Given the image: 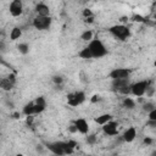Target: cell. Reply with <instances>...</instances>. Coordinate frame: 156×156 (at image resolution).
<instances>
[{
	"instance_id": "20",
	"label": "cell",
	"mask_w": 156,
	"mask_h": 156,
	"mask_svg": "<svg viewBox=\"0 0 156 156\" xmlns=\"http://www.w3.org/2000/svg\"><path fill=\"white\" fill-rule=\"evenodd\" d=\"M78 56H79L80 58H85V60H87V58H93V57H91V54H90V50L88 49V46H87V48H83V49L78 52Z\"/></svg>"
},
{
	"instance_id": "35",
	"label": "cell",
	"mask_w": 156,
	"mask_h": 156,
	"mask_svg": "<svg viewBox=\"0 0 156 156\" xmlns=\"http://www.w3.org/2000/svg\"><path fill=\"white\" fill-rule=\"evenodd\" d=\"M99 100H100V96H99L98 94H95V95H93V96H91L90 102H91V104H95V102H98Z\"/></svg>"
},
{
	"instance_id": "37",
	"label": "cell",
	"mask_w": 156,
	"mask_h": 156,
	"mask_svg": "<svg viewBox=\"0 0 156 156\" xmlns=\"http://www.w3.org/2000/svg\"><path fill=\"white\" fill-rule=\"evenodd\" d=\"M12 118L18 119V118H20V112H13V113H12Z\"/></svg>"
},
{
	"instance_id": "22",
	"label": "cell",
	"mask_w": 156,
	"mask_h": 156,
	"mask_svg": "<svg viewBox=\"0 0 156 156\" xmlns=\"http://www.w3.org/2000/svg\"><path fill=\"white\" fill-rule=\"evenodd\" d=\"M45 107H46V106H44V105H38V104L34 102V115L41 113V112L45 110Z\"/></svg>"
},
{
	"instance_id": "33",
	"label": "cell",
	"mask_w": 156,
	"mask_h": 156,
	"mask_svg": "<svg viewBox=\"0 0 156 156\" xmlns=\"http://www.w3.org/2000/svg\"><path fill=\"white\" fill-rule=\"evenodd\" d=\"M143 143H144L145 145H151V144H154V139L150 138V136H145L144 140H143Z\"/></svg>"
},
{
	"instance_id": "29",
	"label": "cell",
	"mask_w": 156,
	"mask_h": 156,
	"mask_svg": "<svg viewBox=\"0 0 156 156\" xmlns=\"http://www.w3.org/2000/svg\"><path fill=\"white\" fill-rule=\"evenodd\" d=\"M67 129H68V132H69L71 134H74V133H78V130H77V127H76V124H74V123H72V124H69Z\"/></svg>"
},
{
	"instance_id": "2",
	"label": "cell",
	"mask_w": 156,
	"mask_h": 156,
	"mask_svg": "<svg viewBox=\"0 0 156 156\" xmlns=\"http://www.w3.org/2000/svg\"><path fill=\"white\" fill-rule=\"evenodd\" d=\"M110 33L118 40H126L127 38H129L130 35V30L127 26L124 24H116V26H112L110 29Z\"/></svg>"
},
{
	"instance_id": "36",
	"label": "cell",
	"mask_w": 156,
	"mask_h": 156,
	"mask_svg": "<svg viewBox=\"0 0 156 156\" xmlns=\"http://www.w3.org/2000/svg\"><path fill=\"white\" fill-rule=\"evenodd\" d=\"M5 46H6V45H5V41H4L2 39H0V50H4Z\"/></svg>"
},
{
	"instance_id": "14",
	"label": "cell",
	"mask_w": 156,
	"mask_h": 156,
	"mask_svg": "<svg viewBox=\"0 0 156 156\" xmlns=\"http://www.w3.org/2000/svg\"><path fill=\"white\" fill-rule=\"evenodd\" d=\"M112 118H113V117H112V115H110V113H102V115H100V116L95 117V118H94V121H95V123H98V124L102 126V124L107 123L108 121H111Z\"/></svg>"
},
{
	"instance_id": "1",
	"label": "cell",
	"mask_w": 156,
	"mask_h": 156,
	"mask_svg": "<svg viewBox=\"0 0 156 156\" xmlns=\"http://www.w3.org/2000/svg\"><path fill=\"white\" fill-rule=\"evenodd\" d=\"M88 49L90 50L91 57H95V58L102 57L107 54V49L100 39H91L88 44Z\"/></svg>"
},
{
	"instance_id": "21",
	"label": "cell",
	"mask_w": 156,
	"mask_h": 156,
	"mask_svg": "<svg viewBox=\"0 0 156 156\" xmlns=\"http://www.w3.org/2000/svg\"><path fill=\"white\" fill-rule=\"evenodd\" d=\"M154 108H156V106H155V104L154 102H144L143 104V110L144 111H146V112H149V111H151V110H154Z\"/></svg>"
},
{
	"instance_id": "17",
	"label": "cell",
	"mask_w": 156,
	"mask_h": 156,
	"mask_svg": "<svg viewBox=\"0 0 156 156\" xmlns=\"http://www.w3.org/2000/svg\"><path fill=\"white\" fill-rule=\"evenodd\" d=\"M22 112H23V115L24 116H28V115H34V102H28V104H26L24 105V107H23V110H22Z\"/></svg>"
},
{
	"instance_id": "6",
	"label": "cell",
	"mask_w": 156,
	"mask_h": 156,
	"mask_svg": "<svg viewBox=\"0 0 156 156\" xmlns=\"http://www.w3.org/2000/svg\"><path fill=\"white\" fill-rule=\"evenodd\" d=\"M129 74H130L129 68H115L108 73V77L112 80H116V79H126L129 77Z\"/></svg>"
},
{
	"instance_id": "32",
	"label": "cell",
	"mask_w": 156,
	"mask_h": 156,
	"mask_svg": "<svg viewBox=\"0 0 156 156\" xmlns=\"http://www.w3.org/2000/svg\"><path fill=\"white\" fill-rule=\"evenodd\" d=\"M94 20H95L94 15H93V16H89V17H85V18H84V23H87V24H91V23H94Z\"/></svg>"
},
{
	"instance_id": "34",
	"label": "cell",
	"mask_w": 156,
	"mask_h": 156,
	"mask_svg": "<svg viewBox=\"0 0 156 156\" xmlns=\"http://www.w3.org/2000/svg\"><path fill=\"white\" fill-rule=\"evenodd\" d=\"M128 21H129V17H128V16H121V17H119L121 24H124V23H127Z\"/></svg>"
},
{
	"instance_id": "3",
	"label": "cell",
	"mask_w": 156,
	"mask_h": 156,
	"mask_svg": "<svg viewBox=\"0 0 156 156\" xmlns=\"http://www.w3.org/2000/svg\"><path fill=\"white\" fill-rule=\"evenodd\" d=\"M51 23L52 20L50 16H39V15H37L32 22L33 27L38 30H48L51 27Z\"/></svg>"
},
{
	"instance_id": "10",
	"label": "cell",
	"mask_w": 156,
	"mask_h": 156,
	"mask_svg": "<svg viewBox=\"0 0 156 156\" xmlns=\"http://www.w3.org/2000/svg\"><path fill=\"white\" fill-rule=\"evenodd\" d=\"M135 138H136V130H135L134 127H129V128H127V129L123 132L122 139H123L126 143H132Z\"/></svg>"
},
{
	"instance_id": "5",
	"label": "cell",
	"mask_w": 156,
	"mask_h": 156,
	"mask_svg": "<svg viewBox=\"0 0 156 156\" xmlns=\"http://www.w3.org/2000/svg\"><path fill=\"white\" fill-rule=\"evenodd\" d=\"M150 84V80H139L130 85V94L134 96H143L145 95V90L147 85Z\"/></svg>"
},
{
	"instance_id": "4",
	"label": "cell",
	"mask_w": 156,
	"mask_h": 156,
	"mask_svg": "<svg viewBox=\"0 0 156 156\" xmlns=\"http://www.w3.org/2000/svg\"><path fill=\"white\" fill-rule=\"evenodd\" d=\"M85 101V93L84 91H74V93H71L67 95V102L69 106L72 107H76L80 104H83Z\"/></svg>"
},
{
	"instance_id": "19",
	"label": "cell",
	"mask_w": 156,
	"mask_h": 156,
	"mask_svg": "<svg viewBox=\"0 0 156 156\" xmlns=\"http://www.w3.org/2000/svg\"><path fill=\"white\" fill-rule=\"evenodd\" d=\"M17 49H18L20 54H22V55H27L29 52V45L27 43H20L17 45Z\"/></svg>"
},
{
	"instance_id": "26",
	"label": "cell",
	"mask_w": 156,
	"mask_h": 156,
	"mask_svg": "<svg viewBox=\"0 0 156 156\" xmlns=\"http://www.w3.org/2000/svg\"><path fill=\"white\" fill-rule=\"evenodd\" d=\"M63 77H61V76H54L52 77V82L56 84V85H61L62 83H63Z\"/></svg>"
},
{
	"instance_id": "15",
	"label": "cell",
	"mask_w": 156,
	"mask_h": 156,
	"mask_svg": "<svg viewBox=\"0 0 156 156\" xmlns=\"http://www.w3.org/2000/svg\"><path fill=\"white\" fill-rule=\"evenodd\" d=\"M21 35H22V29L20 27H13L11 29V32H10V39L13 40V41L17 40V39H20Z\"/></svg>"
},
{
	"instance_id": "16",
	"label": "cell",
	"mask_w": 156,
	"mask_h": 156,
	"mask_svg": "<svg viewBox=\"0 0 156 156\" xmlns=\"http://www.w3.org/2000/svg\"><path fill=\"white\" fill-rule=\"evenodd\" d=\"M122 105H123V107H126L127 110H133L134 107H135V101L132 99V98H124L123 99V101H122Z\"/></svg>"
},
{
	"instance_id": "18",
	"label": "cell",
	"mask_w": 156,
	"mask_h": 156,
	"mask_svg": "<svg viewBox=\"0 0 156 156\" xmlns=\"http://www.w3.org/2000/svg\"><path fill=\"white\" fill-rule=\"evenodd\" d=\"M93 37H94V33H93V30H90V29H87V30H84V32L80 34V39H82L83 41H90V40L93 39Z\"/></svg>"
},
{
	"instance_id": "27",
	"label": "cell",
	"mask_w": 156,
	"mask_h": 156,
	"mask_svg": "<svg viewBox=\"0 0 156 156\" xmlns=\"http://www.w3.org/2000/svg\"><path fill=\"white\" fill-rule=\"evenodd\" d=\"M33 122H34V115H28V116H26V124L27 126H32L33 124Z\"/></svg>"
},
{
	"instance_id": "7",
	"label": "cell",
	"mask_w": 156,
	"mask_h": 156,
	"mask_svg": "<svg viewBox=\"0 0 156 156\" xmlns=\"http://www.w3.org/2000/svg\"><path fill=\"white\" fill-rule=\"evenodd\" d=\"M10 13L12 17H18L23 13V4L22 0H12L10 4Z\"/></svg>"
},
{
	"instance_id": "23",
	"label": "cell",
	"mask_w": 156,
	"mask_h": 156,
	"mask_svg": "<svg viewBox=\"0 0 156 156\" xmlns=\"http://www.w3.org/2000/svg\"><path fill=\"white\" fill-rule=\"evenodd\" d=\"M145 94H146V96L147 98H152L154 96V94H155V88L152 87V85H147V88H146V90H145Z\"/></svg>"
},
{
	"instance_id": "8",
	"label": "cell",
	"mask_w": 156,
	"mask_h": 156,
	"mask_svg": "<svg viewBox=\"0 0 156 156\" xmlns=\"http://www.w3.org/2000/svg\"><path fill=\"white\" fill-rule=\"evenodd\" d=\"M117 127H118L117 122H115L113 119H111V121H108L107 123L102 124V130H104L105 134H107V135H110V136H113V135H117V134H118Z\"/></svg>"
},
{
	"instance_id": "30",
	"label": "cell",
	"mask_w": 156,
	"mask_h": 156,
	"mask_svg": "<svg viewBox=\"0 0 156 156\" xmlns=\"http://www.w3.org/2000/svg\"><path fill=\"white\" fill-rule=\"evenodd\" d=\"M82 13H83V17H84V18H85V17H89V16H93V15H94V13H93V11H91L90 9H84Z\"/></svg>"
},
{
	"instance_id": "31",
	"label": "cell",
	"mask_w": 156,
	"mask_h": 156,
	"mask_svg": "<svg viewBox=\"0 0 156 156\" xmlns=\"http://www.w3.org/2000/svg\"><path fill=\"white\" fill-rule=\"evenodd\" d=\"M34 102H35V104H38V105H44V106H46V102H45V99H44L43 96H39V98H37Z\"/></svg>"
},
{
	"instance_id": "13",
	"label": "cell",
	"mask_w": 156,
	"mask_h": 156,
	"mask_svg": "<svg viewBox=\"0 0 156 156\" xmlns=\"http://www.w3.org/2000/svg\"><path fill=\"white\" fill-rule=\"evenodd\" d=\"M46 147H48L52 154H55V155H65L62 147L58 145L57 141H56V143H48V144H46Z\"/></svg>"
},
{
	"instance_id": "9",
	"label": "cell",
	"mask_w": 156,
	"mask_h": 156,
	"mask_svg": "<svg viewBox=\"0 0 156 156\" xmlns=\"http://www.w3.org/2000/svg\"><path fill=\"white\" fill-rule=\"evenodd\" d=\"M73 123L76 124L78 133L84 134V135L88 134V132H89V124H88V122H87L84 118H77Z\"/></svg>"
},
{
	"instance_id": "39",
	"label": "cell",
	"mask_w": 156,
	"mask_h": 156,
	"mask_svg": "<svg viewBox=\"0 0 156 156\" xmlns=\"http://www.w3.org/2000/svg\"><path fill=\"white\" fill-rule=\"evenodd\" d=\"M0 63H2V58H1V56H0Z\"/></svg>"
},
{
	"instance_id": "25",
	"label": "cell",
	"mask_w": 156,
	"mask_h": 156,
	"mask_svg": "<svg viewBox=\"0 0 156 156\" xmlns=\"http://www.w3.org/2000/svg\"><path fill=\"white\" fill-rule=\"evenodd\" d=\"M132 20H133L134 22H138V23H144V22H146V18L143 17V16H140V15H134V16L132 17Z\"/></svg>"
},
{
	"instance_id": "24",
	"label": "cell",
	"mask_w": 156,
	"mask_h": 156,
	"mask_svg": "<svg viewBox=\"0 0 156 156\" xmlns=\"http://www.w3.org/2000/svg\"><path fill=\"white\" fill-rule=\"evenodd\" d=\"M96 140H98V138H96L95 134H90V135L87 136V143H88L89 145H94V144L96 143Z\"/></svg>"
},
{
	"instance_id": "28",
	"label": "cell",
	"mask_w": 156,
	"mask_h": 156,
	"mask_svg": "<svg viewBox=\"0 0 156 156\" xmlns=\"http://www.w3.org/2000/svg\"><path fill=\"white\" fill-rule=\"evenodd\" d=\"M147 115H149V121H156V108L149 111Z\"/></svg>"
},
{
	"instance_id": "38",
	"label": "cell",
	"mask_w": 156,
	"mask_h": 156,
	"mask_svg": "<svg viewBox=\"0 0 156 156\" xmlns=\"http://www.w3.org/2000/svg\"><path fill=\"white\" fill-rule=\"evenodd\" d=\"M37 150L41 152V151H43V147H41V145H37Z\"/></svg>"
},
{
	"instance_id": "12",
	"label": "cell",
	"mask_w": 156,
	"mask_h": 156,
	"mask_svg": "<svg viewBox=\"0 0 156 156\" xmlns=\"http://www.w3.org/2000/svg\"><path fill=\"white\" fill-rule=\"evenodd\" d=\"M13 85H15V83L12 80H10L9 77H5V78L0 79V88L2 90H5V91H10L13 88Z\"/></svg>"
},
{
	"instance_id": "11",
	"label": "cell",
	"mask_w": 156,
	"mask_h": 156,
	"mask_svg": "<svg viewBox=\"0 0 156 156\" xmlns=\"http://www.w3.org/2000/svg\"><path fill=\"white\" fill-rule=\"evenodd\" d=\"M35 12L39 16H50V9L44 2H39L35 5Z\"/></svg>"
}]
</instances>
